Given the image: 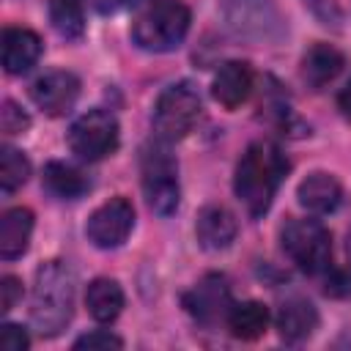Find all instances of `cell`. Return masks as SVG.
Returning a JSON list of instances; mask_svg holds the SVG:
<instances>
[{
	"mask_svg": "<svg viewBox=\"0 0 351 351\" xmlns=\"http://www.w3.org/2000/svg\"><path fill=\"white\" fill-rule=\"evenodd\" d=\"M288 170H291V162L280 145H274L269 140H258V143L247 145V151L241 154V159L236 165L233 192L252 219H258L269 211Z\"/></svg>",
	"mask_w": 351,
	"mask_h": 351,
	"instance_id": "1",
	"label": "cell"
},
{
	"mask_svg": "<svg viewBox=\"0 0 351 351\" xmlns=\"http://www.w3.org/2000/svg\"><path fill=\"white\" fill-rule=\"evenodd\" d=\"M77 277L66 261H47L36 269L30 293V324L41 337L60 335L74 315Z\"/></svg>",
	"mask_w": 351,
	"mask_h": 351,
	"instance_id": "2",
	"label": "cell"
},
{
	"mask_svg": "<svg viewBox=\"0 0 351 351\" xmlns=\"http://www.w3.org/2000/svg\"><path fill=\"white\" fill-rule=\"evenodd\" d=\"M192 14L181 0H154L132 22V41L145 52H173L189 33Z\"/></svg>",
	"mask_w": 351,
	"mask_h": 351,
	"instance_id": "3",
	"label": "cell"
},
{
	"mask_svg": "<svg viewBox=\"0 0 351 351\" xmlns=\"http://www.w3.org/2000/svg\"><path fill=\"white\" fill-rule=\"evenodd\" d=\"M282 252L310 277L324 274L332 266V233L318 219H288L280 230Z\"/></svg>",
	"mask_w": 351,
	"mask_h": 351,
	"instance_id": "4",
	"label": "cell"
},
{
	"mask_svg": "<svg viewBox=\"0 0 351 351\" xmlns=\"http://www.w3.org/2000/svg\"><path fill=\"white\" fill-rule=\"evenodd\" d=\"M140 173H143L140 181H143V195L148 200V208L159 217H170L178 208L181 186H178V165L167 151V143L156 140L143 151Z\"/></svg>",
	"mask_w": 351,
	"mask_h": 351,
	"instance_id": "5",
	"label": "cell"
},
{
	"mask_svg": "<svg viewBox=\"0 0 351 351\" xmlns=\"http://www.w3.org/2000/svg\"><path fill=\"white\" fill-rule=\"evenodd\" d=\"M200 93L192 82H173L167 85L156 104H154V115H151V123H154V134L156 140L162 143H176L181 137H186L192 132V126L197 123L200 118Z\"/></svg>",
	"mask_w": 351,
	"mask_h": 351,
	"instance_id": "6",
	"label": "cell"
},
{
	"mask_svg": "<svg viewBox=\"0 0 351 351\" xmlns=\"http://www.w3.org/2000/svg\"><path fill=\"white\" fill-rule=\"evenodd\" d=\"M121 140V129L112 112L107 110H88L80 118H74V123L69 126L66 143L71 148L74 156H80L82 162H99L110 154H115Z\"/></svg>",
	"mask_w": 351,
	"mask_h": 351,
	"instance_id": "7",
	"label": "cell"
},
{
	"mask_svg": "<svg viewBox=\"0 0 351 351\" xmlns=\"http://www.w3.org/2000/svg\"><path fill=\"white\" fill-rule=\"evenodd\" d=\"M225 19L239 38L247 41H277L282 36V19L274 0H228Z\"/></svg>",
	"mask_w": 351,
	"mask_h": 351,
	"instance_id": "8",
	"label": "cell"
},
{
	"mask_svg": "<svg viewBox=\"0 0 351 351\" xmlns=\"http://www.w3.org/2000/svg\"><path fill=\"white\" fill-rule=\"evenodd\" d=\"M184 307L186 313L206 329L228 321V313L233 307V296H230V285L225 274H203L186 293H184Z\"/></svg>",
	"mask_w": 351,
	"mask_h": 351,
	"instance_id": "9",
	"label": "cell"
},
{
	"mask_svg": "<svg viewBox=\"0 0 351 351\" xmlns=\"http://www.w3.org/2000/svg\"><path fill=\"white\" fill-rule=\"evenodd\" d=\"M134 228V206L126 197H110L85 222V236L99 250L121 247Z\"/></svg>",
	"mask_w": 351,
	"mask_h": 351,
	"instance_id": "10",
	"label": "cell"
},
{
	"mask_svg": "<svg viewBox=\"0 0 351 351\" xmlns=\"http://www.w3.org/2000/svg\"><path fill=\"white\" fill-rule=\"evenodd\" d=\"M30 99L36 101V107L41 112H47L52 118H60L80 99V80H77V74L63 71V69L47 71L30 85Z\"/></svg>",
	"mask_w": 351,
	"mask_h": 351,
	"instance_id": "11",
	"label": "cell"
},
{
	"mask_svg": "<svg viewBox=\"0 0 351 351\" xmlns=\"http://www.w3.org/2000/svg\"><path fill=\"white\" fill-rule=\"evenodd\" d=\"M255 85V74L250 69V63L244 60H228L217 69L214 80H211V96L225 107V110H236L241 107Z\"/></svg>",
	"mask_w": 351,
	"mask_h": 351,
	"instance_id": "12",
	"label": "cell"
},
{
	"mask_svg": "<svg viewBox=\"0 0 351 351\" xmlns=\"http://www.w3.org/2000/svg\"><path fill=\"white\" fill-rule=\"evenodd\" d=\"M41 38L38 33L27 30V27H5L3 38H0V55H3V69L5 74L16 77L30 71L38 58H41Z\"/></svg>",
	"mask_w": 351,
	"mask_h": 351,
	"instance_id": "13",
	"label": "cell"
},
{
	"mask_svg": "<svg viewBox=\"0 0 351 351\" xmlns=\"http://www.w3.org/2000/svg\"><path fill=\"white\" fill-rule=\"evenodd\" d=\"M236 233H239V222H236V217L225 206H206V208H200L197 222H195V236H197V244L203 250L219 252V250L233 244Z\"/></svg>",
	"mask_w": 351,
	"mask_h": 351,
	"instance_id": "14",
	"label": "cell"
},
{
	"mask_svg": "<svg viewBox=\"0 0 351 351\" xmlns=\"http://www.w3.org/2000/svg\"><path fill=\"white\" fill-rule=\"evenodd\" d=\"M274 326L285 343L307 340L318 326V310L304 296H288L274 315Z\"/></svg>",
	"mask_w": 351,
	"mask_h": 351,
	"instance_id": "15",
	"label": "cell"
},
{
	"mask_svg": "<svg viewBox=\"0 0 351 351\" xmlns=\"http://www.w3.org/2000/svg\"><path fill=\"white\" fill-rule=\"evenodd\" d=\"M296 197H299L302 208H307L310 214H332L343 200V186L335 176L318 170V173H310L299 184Z\"/></svg>",
	"mask_w": 351,
	"mask_h": 351,
	"instance_id": "16",
	"label": "cell"
},
{
	"mask_svg": "<svg viewBox=\"0 0 351 351\" xmlns=\"http://www.w3.org/2000/svg\"><path fill=\"white\" fill-rule=\"evenodd\" d=\"M41 186L58 200H80L90 192V178L69 162H47L41 173Z\"/></svg>",
	"mask_w": 351,
	"mask_h": 351,
	"instance_id": "17",
	"label": "cell"
},
{
	"mask_svg": "<svg viewBox=\"0 0 351 351\" xmlns=\"http://www.w3.org/2000/svg\"><path fill=\"white\" fill-rule=\"evenodd\" d=\"M30 233H33V211L30 208L14 206V208L3 211V217H0V258L14 261V258L25 255V250L30 244Z\"/></svg>",
	"mask_w": 351,
	"mask_h": 351,
	"instance_id": "18",
	"label": "cell"
},
{
	"mask_svg": "<svg viewBox=\"0 0 351 351\" xmlns=\"http://www.w3.org/2000/svg\"><path fill=\"white\" fill-rule=\"evenodd\" d=\"M343 66L346 60L332 44H313L302 58V80L313 90H321L343 71Z\"/></svg>",
	"mask_w": 351,
	"mask_h": 351,
	"instance_id": "19",
	"label": "cell"
},
{
	"mask_svg": "<svg viewBox=\"0 0 351 351\" xmlns=\"http://www.w3.org/2000/svg\"><path fill=\"white\" fill-rule=\"evenodd\" d=\"M85 307L93 321L112 324L123 310V288L110 277H96L93 282H88Z\"/></svg>",
	"mask_w": 351,
	"mask_h": 351,
	"instance_id": "20",
	"label": "cell"
},
{
	"mask_svg": "<svg viewBox=\"0 0 351 351\" xmlns=\"http://www.w3.org/2000/svg\"><path fill=\"white\" fill-rule=\"evenodd\" d=\"M228 329L239 340H258L269 329V310L263 302H241L233 304L228 313Z\"/></svg>",
	"mask_w": 351,
	"mask_h": 351,
	"instance_id": "21",
	"label": "cell"
},
{
	"mask_svg": "<svg viewBox=\"0 0 351 351\" xmlns=\"http://www.w3.org/2000/svg\"><path fill=\"white\" fill-rule=\"evenodd\" d=\"M49 22L58 36L77 41L85 33V3L82 0H49Z\"/></svg>",
	"mask_w": 351,
	"mask_h": 351,
	"instance_id": "22",
	"label": "cell"
},
{
	"mask_svg": "<svg viewBox=\"0 0 351 351\" xmlns=\"http://www.w3.org/2000/svg\"><path fill=\"white\" fill-rule=\"evenodd\" d=\"M27 176H30L27 156L14 145H3L0 148V186H3V195L16 192L27 181Z\"/></svg>",
	"mask_w": 351,
	"mask_h": 351,
	"instance_id": "23",
	"label": "cell"
},
{
	"mask_svg": "<svg viewBox=\"0 0 351 351\" xmlns=\"http://www.w3.org/2000/svg\"><path fill=\"white\" fill-rule=\"evenodd\" d=\"M27 126H30L27 112H25L16 101L5 99V101H3V110H0V129H3V134H5V137H14V134H22Z\"/></svg>",
	"mask_w": 351,
	"mask_h": 351,
	"instance_id": "24",
	"label": "cell"
},
{
	"mask_svg": "<svg viewBox=\"0 0 351 351\" xmlns=\"http://www.w3.org/2000/svg\"><path fill=\"white\" fill-rule=\"evenodd\" d=\"M304 3V8L321 22V25H326V27H340V22H343V11H340V5H337V0H302Z\"/></svg>",
	"mask_w": 351,
	"mask_h": 351,
	"instance_id": "25",
	"label": "cell"
},
{
	"mask_svg": "<svg viewBox=\"0 0 351 351\" xmlns=\"http://www.w3.org/2000/svg\"><path fill=\"white\" fill-rule=\"evenodd\" d=\"M324 293L326 296H351V271L329 266L324 271Z\"/></svg>",
	"mask_w": 351,
	"mask_h": 351,
	"instance_id": "26",
	"label": "cell"
},
{
	"mask_svg": "<svg viewBox=\"0 0 351 351\" xmlns=\"http://www.w3.org/2000/svg\"><path fill=\"white\" fill-rule=\"evenodd\" d=\"M121 346H123V340L118 335L107 332V329H93V332L74 340V348H88V351H93V348H121Z\"/></svg>",
	"mask_w": 351,
	"mask_h": 351,
	"instance_id": "27",
	"label": "cell"
},
{
	"mask_svg": "<svg viewBox=\"0 0 351 351\" xmlns=\"http://www.w3.org/2000/svg\"><path fill=\"white\" fill-rule=\"evenodd\" d=\"M19 299H22V280L14 274H3L0 277V313L14 310Z\"/></svg>",
	"mask_w": 351,
	"mask_h": 351,
	"instance_id": "28",
	"label": "cell"
},
{
	"mask_svg": "<svg viewBox=\"0 0 351 351\" xmlns=\"http://www.w3.org/2000/svg\"><path fill=\"white\" fill-rule=\"evenodd\" d=\"M0 346L5 351H25L30 346V337H27V332L19 324H3V329H0Z\"/></svg>",
	"mask_w": 351,
	"mask_h": 351,
	"instance_id": "29",
	"label": "cell"
},
{
	"mask_svg": "<svg viewBox=\"0 0 351 351\" xmlns=\"http://www.w3.org/2000/svg\"><path fill=\"white\" fill-rule=\"evenodd\" d=\"M337 110H340L343 118L351 121V77L346 80V85H343L340 93H337Z\"/></svg>",
	"mask_w": 351,
	"mask_h": 351,
	"instance_id": "30",
	"label": "cell"
},
{
	"mask_svg": "<svg viewBox=\"0 0 351 351\" xmlns=\"http://www.w3.org/2000/svg\"><path fill=\"white\" fill-rule=\"evenodd\" d=\"M93 5H96V11H101V14H112V11H118L121 5H126V3H132V0H90Z\"/></svg>",
	"mask_w": 351,
	"mask_h": 351,
	"instance_id": "31",
	"label": "cell"
},
{
	"mask_svg": "<svg viewBox=\"0 0 351 351\" xmlns=\"http://www.w3.org/2000/svg\"><path fill=\"white\" fill-rule=\"evenodd\" d=\"M134 5H148V3H154V0H132Z\"/></svg>",
	"mask_w": 351,
	"mask_h": 351,
	"instance_id": "32",
	"label": "cell"
},
{
	"mask_svg": "<svg viewBox=\"0 0 351 351\" xmlns=\"http://www.w3.org/2000/svg\"><path fill=\"white\" fill-rule=\"evenodd\" d=\"M348 255H351V230H348Z\"/></svg>",
	"mask_w": 351,
	"mask_h": 351,
	"instance_id": "33",
	"label": "cell"
}]
</instances>
